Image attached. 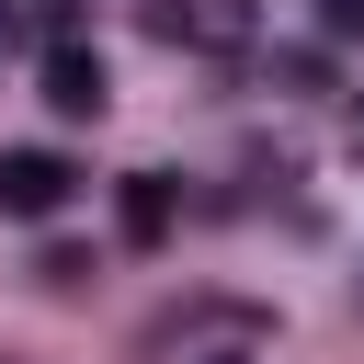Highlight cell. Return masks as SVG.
<instances>
[{"label": "cell", "mask_w": 364, "mask_h": 364, "mask_svg": "<svg viewBox=\"0 0 364 364\" xmlns=\"http://www.w3.org/2000/svg\"><path fill=\"white\" fill-rule=\"evenodd\" d=\"M68 193H80V171H68L57 148H0V216H11V228L68 216Z\"/></svg>", "instance_id": "cell-1"}, {"label": "cell", "mask_w": 364, "mask_h": 364, "mask_svg": "<svg viewBox=\"0 0 364 364\" xmlns=\"http://www.w3.org/2000/svg\"><path fill=\"white\" fill-rule=\"evenodd\" d=\"M148 34H159V46L228 57V46H250V0H148Z\"/></svg>", "instance_id": "cell-2"}, {"label": "cell", "mask_w": 364, "mask_h": 364, "mask_svg": "<svg viewBox=\"0 0 364 364\" xmlns=\"http://www.w3.org/2000/svg\"><path fill=\"white\" fill-rule=\"evenodd\" d=\"M46 102H57V114H68V125H80V114H102V102H114V80H102V57H91V46H80V34H68V46H46Z\"/></svg>", "instance_id": "cell-3"}, {"label": "cell", "mask_w": 364, "mask_h": 364, "mask_svg": "<svg viewBox=\"0 0 364 364\" xmlns=\"http://www.w3.org/2000/svg\"><path fill=\"white\" fill-rule=\"evenodd\" d=\"M125 239H171V182H159V171L125 182Z\"/></svg>", "instance_id": "cell-4"}, {"label": "cell", "mask_w": 364, "mask_h": 364, "mask_svg": "<svg viewBox=\"0 0 364 364\" xmlns=\"http://www.w3.org/2000/svg\"><path fill=\"white\" fill-rule=\"evenodd\" d=\"M330 34H364V0H330Z\"/></svg>", "instance_id": "cell-5"}, {"label": "cell", "mask_w": 364, "mask_h": 364, "mask_svg": "<svg viewBox=\"0 0 364 364\" xmlns=\"http://www.w3.org/2000/svg\"><path fill=\"white\" fill-rule=\"evenodd\" d=\"M353 159H364V102H353Z\"/></svg>", "instance_id": "cell-6"}, {"label": "cell", "mask_w": 364, "mask_h": 364, "mask_svg": "<svg viewBox=\"0 0 364 364\" xmlns=\"http://www.w3.org/2000/svg\"><path fill=\"white\" fill-rule=\"evenodd\" d=\"M193 364H239V353H193Z\"/></svg>", "instance_id": "cell-7"}]
</instances>
